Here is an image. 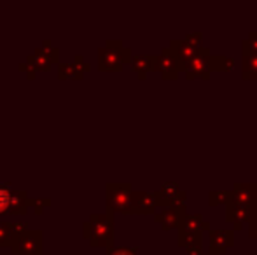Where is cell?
I'll return each mask as SVG.
<instances>
[{"label": "cell", "mask_w": 257, "mask_h": 255, "mask_svg": "<svg viewBox=\"0 0 257 255\" xmlns=\"http://www.w3.org/2000/svg\"><path fill=\"white\" fill-rule=\"evenodd\" d=\"M179 236H177V243L179 246L186 248L189 245H196V243H203V236L200 234H189V232H182V231H177Z\"/></svg>", "instance_id": "603a6c76"}, {"label": "cell", "mask_w": 257, "mask_h": 255, "mask_svg": "<svg viewBox=\"0 0 257 255\" xmlns=\"http://www.w3.org/2000/svg\"><path fill=\"white\" fill-rule=\"evenodd\" d=\"M27 63L34 68L35 72H49L53 67V63L49 62L48 55L42 51V48H35L32 55H28Z\"/></svg>", "instance_id": "d6986e66"}, {"label": "cell", "mask_w": 257, "mask_h": 255, "mask_svg": "<svg viewBox=\"0 0 257 255\" xmlns=\"http://www.w3.org/2000/svg\"><path fill=\"white\" fill-rule=\"evenodd\" d=\"M168 48H170V51L175 55L180 72H184L186 65L194 58V55H196V51H198L200 46L191 44V42H187L186 39H173V41H170Z\"/></svg>", "instance_id": "7c38bea8"}, {"label": "cell", "mask_w": 257, "mask_h": 255, "mask_svg": "<svg viewBox=\"0 0 257 255\" xmlns=\"http://www.w3.org/2000/svg\"><path fill=\"white\" fill-rule=\"evenodd\" d=\"M257 211V204H245L229 201L226 204V220L233 224V231H241L245 224H250Z\"/></svg>", "instance_id": "52a82bcc"}, {"label": "cell", "mask_w": 257, "mask_h": 255, "mask_svg": "<svg viewBox=\"0 0 257 255\" xmlns=\"http://www.w3.org/2000/svg\"><path fill=\"white\" fill-rule=\"evenodd\" d=\"M58 75H60V79H63V81L84 77V74H81V72L77 70V67H75L72 62L70 63H58Z\"/></svg>", "instance_id": "44dd1931"}, {"label": "cell", "mask_w": 257, "mask_h": 255, "mask_svg": "<svg viewBox=\"0 0 257 255\" xmlns=\"http://www.w3.org/2000/svg\"><path fill=\"white\" fill-rule=\"evenodd\" d=\"M210 72H231L234 68V60L229 56L224 55H217V56H210Z\"/></svg>", "instance_id": "ffe728a7"}, {"label": "cell", "mask_w": 257, "mask_h": 255, "mask_svg": "<svg viewBox=\"0 0 257 255\" xmlns=\"http://www.w3.org/2000/svg\"><path fill=\"white\" fill-rule=\"evenodd\" d=\"M39 255H42V253H39Z\"/></svg>", "instance_id": "d590c367"}, {"label": "cell", "mask_w": 257, "mask_h": 255, "mask_svg": "<svg viewBox=\"0 0 257 255\" xmlns=\"http://www.w3.org/2000/svg\"><path fill=\"white\" fill-rule=\"evenodd\" d=\"M72 255H81V253H72Z\"/></svg>", "instance_id": "e575fe53"}, {"label": "cell", "mask_w": 257, "mask_h": 255, "mask_svg": "<svg viewBox=\"0 0 257 255\" xmlns=\"http://www.w3.org/2000/svg\"><path fill=\"white\" fill-rule=\"evenodd\" d=\"M252 189H254V197H255V204H257V184H252Z\"/></svg>", "instance_id": "1f68e13d"}, {"label": "cell", "mask_w": 257, "mask_h": 255, "mask_svg": "<svg viewBox=\"0 0 257 255\" xmlns=\"http://www.w3.org/2000/svg\"><path fill=\"white\" fill-rule=\"evenodd\" d=\"M187 42H191V44H196V46H201L200 42L203 41V34H201V32H191V34H187L186 37Z\"/></svg>", "instance_id": "83f0119b"}, {"label": "cell", "mask_w": 257, "mask_h": 255, "mask_svg": "<svg viewBox=\"0 0 257 255\" xmlns=\"http://www.w3.org/2000/svg\"><path fill=\"white\" fill-rule=\"evenodd\" d=\"M107 255H137L135 248H126V246H119V248H108Z\"/></svg>", "instance_id": "484cf974"}, {"label": "cell", "mask_w": 257, "mask_h": 255, "mask_svg": "<svg viewBox=\"0 0 257 255\" xmlns=\"http://www.w3.org/2000/svg\"><path fill=\"white\" fill-rule=\"evenodd\" d=\"M158 203L153 192L133 191L132 192V213L133 215H154Z\"/></svg>", "instance_id": "4fadbf2b"}, {"label": "cell", "mask_w": 257, "mask_h": 255, "mask_svg": "<svg viewBox=\"0 0 257 255\" xmlns=\"http://www.w3.org/2000/svg\"><path fill=\"white\" fill-rule=\"evenodd\" d=\"M41 48H42V51L48 55L49 62H51V63H58V60H60V49L54 48V46L51 44V41H44Z\"/></svg>", "instance_id": "d4e9b609"}, {"label": "cell", "mask_w": 257, "mask_h": 255, "mask_svg": "<svg viewBox=\"0 0 257 255\" xmlns=\"http://www.w3.org/2000/svg\"><path fill=\"white\" fill-rule=\"evenodd\" d=\"M210 253L224 255L234 246V231L231 229H210Z\"/></svg>", "instance_id": "30bf717a"}, {"label": "cell", "mask_w": 257, "mask_h": 255, "mask_svg": "<svg viewBox=\"0 0 257 255\" xmlns=\"http://www.w3.org/2000/svg\"><path fill=\"white\" fill-rule=\"evenodd\" d=\"M132 185L130 184H107L105 187V204L112 213H132Z\"/></svg>", "instance_id": "3957f363"}, {"label": "cell", "mask_w": 257, "mask_h": 255, "mask_svg": "<svg viewBox=\"0 0 257 255\" xmlns=\"http://www.w3.org/2000/svg\"><path fill=\"white\" fill-rule=\"evenodd\" d=\"M210 56H212V51L205 46H200L194 55V58L191 60L189 63L184 68V74H186L187 81H193V79H203V81H208L212 72H210Z\"/></svg>", "instance_id": "ba28073f"}, {"label": "cell", "mask_w": 257, "mask_h": 255, "mask_svg": "<svg viewBox=\"0 0 257 255\" xmlns=\"http://www.w3.org/2000/svg\"><path fill=\"white\" fill-rule=\"evenodd\" d=\"M241 79L257 81V53L250 51L245 41H241Z\"/></svg>", "instance_id": "5bb4252c"}, {"label": "cell", "mask_w": 257, "mask_h": 255, "mask_svg": "<svg viewBox=\"0 0 257 255\" xmlns=\"http://www.w3.org/2000/svg\"><path fill=\"white\" fill-rule=\"evenodd\" d=\"M18 68H20L21 72H27L28 79H34V77H35V70H34V68H32L27 62H25V63H20V65H18Z\"/></svg>", "instance_id": "4dcf8cb0"}, {"label": "cell", "mask_w": 257, "mask_h": 255, "mask_svg": "<svg viewBox=\"0 0 257 255\" xmlns=\"http://www.w3.org/2000/svg\"><path fill=\"white\" fill-rule=\"evenodd\" d=\"M153 217L161 225L163 231H173L179 229L182 220L187 217V208H161Z\"/></svg>", "instance_id": "8fae6325"}, {"label": "cell", "mask_w": 257, "mask_h": 255, "mask_svg": "<svg viewBox=\"0 0 257 255\" xmlns=\"http://www.w3.org/2000/svg\"><path fill=\"white\" fill-rule=\"evenodd\" d=\"M203 255H213V253H210V252H206V253H203Z\"/></svg>", "instance_id": "836d02e7"}, {"label": "cell", "mask_w": 257, "mask_h": 255, "mask_svg": "<svg viewBox=\"0 0 257 255\" xmlns=\"http://www.w3.org/2000/svg\"><path fill=\"white\" fill-rule=\"evenodd\" d=\"M177 231H182V232H189V234H200L203 236L205 231H210V224L201 217L200 213H194V215H189L182 220L180 227Z\"/></svg>", "instance_id": "9a60e30c"}, {"label": "cell", "mask_w": 257, "mask_h": 255, "mask_svg": "<svg viewBox=\"0 0 257 255\" xmlns=\"http://www.w3.org/2000/svg\"><path fill=\"white\" fill-rule=\"evenodd\" d=\"M154 72H159L161 77L165 81H177L180 74L179 63H177V58L170 48H163V51L159 53L158 56H154Z\"/></svg>", "instance_id": "9c48e42d"}, {"label": "cell", "mask_w": 257, "mask_h": 255, "mask_svg": "<svg viewBox=\"0 0 257 255\" xmlns=\"http://www.w3.org/2000/svg\"><path fill=\"white\" fill-rule=\"evenodd\" d=\"M30 196L25 191H13L7 184L0 185V215H27Z\"/></svg>", "instance_id": "277c9868"}, {"label": "cell", "mask_w": 257, "mask_h": 255, "mask_svg": "<svg viewBox=\"0 0 257 255\" xmlns=\"http://www.w3.org/2000/svg\"><path fill=\"white\" fill-rule=\"evenodd\" d=\"M153 194L156 197V203H158V210H161V208H186L187 192L182 191L175 182H168Z\"/></svg>", "instance_id": "8992f818"}, {"label": "cell", "mask_w": 257, "mask_h": 255, "mask_svg": "<svg viewBox=\"0 0 257 255\" xmlns=\"http://www.w3.org/2000/svg\"><path fill=\"white\" fill-rule=\"evenodd\" d=\"M126 63H132V49L124 48L122 41H107L98 49V68L102 72H121Z\"/></svg>", "instance_id": "7a4b0ae2"}, {"label": "cell", "mask_w": 257, "mask_h": 255, "mask_svg": "<svg viewBox=\"0 0 257 255\" xmlns=\"http://www.w3.org/2000/svg\"><path fill=\"white\" fill-rule=\"evenodd\" d=\"M241 255H255V253H241Z\"/></svg>", "instance_id": "d6a6232c"}, {"label": "cell", "mask_w": 257, "mask_h": 255, "mask_svg": "<svg viewBox=\"0 0 257 255\" xmlns=\"http://www.w3.org/2000/svg\"><path fill=\"white\" fill-rule=\"evenodd\" d=\"M154 68V56L147 55H137L132 56V70L139 75V79H146L149 75V72H153Z\"/></svg>", "instance_id": "e0dca14e"}, {"label": "cell", "mask_w": 257, "mask_h": 255, "mask_svg": "<svg viewBox=\"0 0 257 255\" xmlns=\"http://www.w3.org/2000/svg\"><path fill=\"white\" fill-rule=\"evenodd\" d=\"M27 229L23 222H0V246H9L13 239Z\"/></svg>", "instance_id": "2e32d148"}, {"label": "cell", "mask_w": 257, "mask_h": 255, "mask_svg": "<svg viewBox=\"0 0 257 255\" xmlns=\"http://www.w3.org/2000/svg\"><path fill=\"white\" fill-rule=\"evenodd\" d=\"M248 236L257 243V211H255L254 218L250 220V224H248Z\"/></svg>", "instance_id": "f546056e"}, {"label": "cell", "mask_w": 257, "mask_h": 255, "mask_svg": "<svg viewBox=\"0 0 257 255\" xmlns=\"http://www.w3.org/2000/svg\"><path fill=\"white\" fill-rule=\"evenodd\" d=\"M53 204V201L49 197H30V206L34 210L35 215H41L46 208H49Z\"/></svg>", "instance_id": "cb8c5ba5"}, {"label": "cell", "mask_w": 257, "mask_h": 255, "mask_svg": "<svg viewBox=\"0 0 257 255\" xmlns=\"http://www.w3.org/2000/svg\"><path fill=\"white\" fill-rule=\"evenodd\" d=\"M72 63H74L75 67H77V70L81 72V74H86V72H88L89 68H91V65H89L88 62H84V58H82L81 55L75 56V60H74Z\"/></svg>", "instance_id": "4316f807"}, {"label": "cell", "mask_w": 257, "mask_h": 255, "mask_svg": "<svg viewBox=\"0 0 257 255\" xmlns=\"http://www.w3.org/2000/svg\"><path fill=\"white\" fill-rule=\"evenodd\" d=\"M186 255H203V243H196V245L186 246Z\"/></svg>", "instance_id": "f1b7e54d"}, {"label": "cell", "mask_w": 257, "mask_h": 255, "mask_svg": "<svg viewBox=\"0 0 257 255\" xmlns=\"http://www.w3.org/2000/svg\"><path fill=\"white\" fill-rule=\"evenodd\" d=\"M231 201L245 203V204H255L252 184H234L233 191H231Z\"/></svg>", "instance_id": "ac0fdd59"}, {"label": "cell", "mask_w": 257, "mask_h": 255, "mask_svg": "<svg viewBox=\"0 0 257 255\" xmlns=\"http://www.w3.org/2000/svg\"><path fill=\"white\" fill-rule=\"evenodd\" d=\"M42 231L39 229H27L18 234L9 245L11 255H39L42 253Z\"/></svg>", "instance_id": "5b68a950"}, {"label": "cell", "mask_w": 257, "mask_h": 255, "mask_svg": "<svg viewBox=\"0 0 257 255\" xmlns=\"http://www.w3.org/2000/svg\"><path fill=\"white\" fill-rule=\"evenodd\" d=\"M115 220L112 211L93 213L88 222L82 225V236L95 248H112L115 239Z\"/></svg>", "instance_id": "6da1fadb"}, {"label": "cell", "mask_w": 257, "mask_h": 255, "mask_svg": "<svg viewBox=\"0 0 257 255\" xmlns=\"http://www.w3.org/2000/svg\"><path fill=\"white\" fill-rule=\"evenodd\" d=\"M231 201V191H210L208 192V206L217 208L219 204H227Z\"/></svg>", "instance_id": "7402d4cb"}]
</instances>
